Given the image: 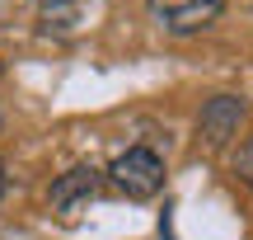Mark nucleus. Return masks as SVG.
<instances>
[{"instance_id": "1", "label": "nucleus", "mask_w": 253, "mask_h": 240, "mask_svg": "<svg viewBox=\"0 0 253 240\" xmlns=\"http://www.w3.org/2000/svg\"><path fill=\"white\" fill-rule=\"evenodd\" d=\"M108 179L122 188L126 198H155L164 188V160L150 146H131L108 165Z\"/></svg>"}, {"instance_id": "2", "label": "nucleus", "mask_w": 253, "mask_h": 240, "mask_svg": "<svg viewBox=\"0 0 253 240\" xmlns=\"http://www.w3.org/2000/svg\"><path fill=\"white\" fill-rule=\"evenodd\" d=\"M150 5V19L169 33H197V28H211L220 19V0H145Z\"/></svg>"}, {"instance_id": "3", "label": "nucleus", "mask_w": 253, "mask_h": 240, "mask_svg": "<svg viewBox=\"0 0 253 240\" xmlns=\"http://www.w3.org/2000/svg\"><path fill=\"white\" fill-rule=\"evenodd\" d=\"M244 113H249V104L239 99V94H216V99H207V104H202V113H197L202 141H207V146H225V141L239 132Z\"/></svg>"}, {"instance_id": "4", "label": "nucleus", "mask_w": 253, "mask_h": 240, "mask_svg": "<svg viewBox=\"0 0 253 240\" xmlns=\"http://www.w3.org/2000/svg\"><path fill=\"white\" fill-rule=\"evenodd\" d=\"M99 184H103V175L94 165H75V170H66L61 179L52 184V212H61V217H80L84 207H89V198L99 193Z\"/></svg>"}, {"instance_id": "5", "label": "nucleus", "mask_w": 253, "mask_h": 240, "mask_svg": "<svg viewBox=\"0 0 253 240\" xmlns=\"http://www.w3.org/2000/svg\"><path fill=\"white\" fill-rule=\"evenodd\" d=\"M235 175L244 179V184H253V137L239 146V156H235Z\"/></svg>"}, {"instance_id": "6", "label": "nucleus", "mask_w": 253, "mask_h": 240, "mask_svg": "<svg viewBox=\"0 0 253 240\" xmlns=\"http://www.w3.org/2000/svg\"><path fill=\"white\" fill-rule=\"evenodd\" d=\"M71 5L75 0H42V19L52 24V19H71Z\"/></svg>"}, {"instance_id": "7", "label": "nucleus", "mask_w": 253, "mask_h": 240, "mask_svg": "<svg viewBox=\"0 0 253 240\" xmlns=\"http://www.w3.org/2000/svg\"><path fill=\"white\" fill-rule=\"evenodd\" d=\"M0 198H5V160H0Z\"/></svg>"}, {"instance_id": "8", "label": "nucleus", "mask_w": 253, "mask_h": 240, "mask_svg": "<svg viewBox=\"0 0 253 240\" xmlns=\"http://www.w3.org/2000/svg\"><path fill=\"white\" fill-rule=\"evenodd\" d=\"M0 75H5V66H0Z\"/></svg>"}]
</instances>
